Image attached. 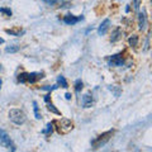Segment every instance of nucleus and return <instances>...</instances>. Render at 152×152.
I'll return each mask as SVG.
<instances>
[{"instance_id":"17","label":"nucleus","mask_w":152,"mask_h":152,"mask_svg":"<svg viewBox=\"0 0 152 152\" xmlns=\"http://www.w3.org/2000/svg\"><path fill=\"white\" fill-rule=\"evenodd\" d=\"M52 131H53V124H52V123H48L45 129L42 131V133H43V134H51Z\"/></svg>"},{"instance_id":"13","label":"nucleus","mask_w":152,"mask_h":152,"mask_svg":"<svg viewBox=\"0 0 152 152\" xmlns=\"http://www.w3.org/2000/svg\"><path fill=\"white\" fill-rule=\"evenodd\" d=\"M128 43H129L131 47H136L138 45V36H132L129 39H128Z\"/></svg>"},{"instance_id":"25","label":"nucleus","mask_w":152,"mask_h":152,"mask_svg":"<svg viewBox=\"0 0 152 152\" xmlns=\"http://www.w3.org/2000/svg\"><path fill=\"white\" fill-rule=\"evenodd\" d=\"M42 89H43V90H47V91H52V90H55V89H57V85H53V86H43V88H42Z\"/></svg>"},{"instance_id":"7","label":"nucleus","mask_w":152,"mask_h":152,"mask_svg":"<svg viewBox=\"0 0 152 152\" xmlns=\"http://www.w3.org/2000/svg\"><path fill=\"white\" fill-rule=\"evenodd\" d=\"M81 104H83V107L84 108H91L94 105V99H93V95L90 94V93H86L83 96L81 99Z\"/></svg>"},{"instance_id":"5","label":"nucleus","mask_w":152,"mask_h":152,"mask_svg":"<svg viewBox=\"0 0 152 152\" xmlns=\"http://www.w3.org/2000/svg\"><path fill=\"white\" fill-rule=\"evenodd\" d=\"M122 65H123L122 53L113 55L110 58H109V66H113V67H118V66H122Z\"/></svg>"},{"instance_id":"19","label":"nucleus","mask_w":152,"mask_h":152,"mask_svg":"<svg viewBox=\"0 0 152 152\" xmlns=\"http://www.w3.org/2000/svg\"><path fill=\"white\" fill-rule=\"evenodd\" d=\"M18 81H19V83H22V84L27 83V72L19 74V75H18Z\"/></svg>"},{"instance_id":"2","label":"nucleus","mask_w":152,"mask_h":152,"mask_svg":"<svg viewBox=\"0 0 152 152\" xmlns=\"http://www.w3.org/2000/svg\"><path fill=\"white\" fill-rule=\"evenodd\" d=\"M113 133H114V131H108L105 133H103V134H100L99 137H96L95 140H93L91 141L93 148H99V147L104 146L109 140H110V137L113 136Z\"/></svg>"},{"instance_id":"4","label":"nucleus","mask_w":152,"mask_h":152,"mask_svg":"<svg viewBox=\"0 0 152 152\" xmlns=\"http://www.w3.org/2000/svg\"><path fill=\"white\" fill-rule=\"evenodd\" d=\"M57 131H58V133H62V134H65V133H69L71 129H72V122H71L70 119H61L60 122H57Z\"/></svg>"},{"instance_id":"10","label":"nucleus","mask_w":152,"mask_h":152,"mask_svg":"<svg viewBox=\"0 0 152 152\" xmlns=\"http://www.w3.org/2000/svg\"><path fill=\"white\" fill-rule=\"evenodd\" d=\"M109 26H110V20L109 19H105L102 24H100V27H99V29H98V33H99V36H104V34H107V32H108V29H109Z\"/></svg>"},{"instance_id":"9","label":"nucleus","mask_w":152,"mask_h":152,"mask_svg":"<svg viewBox=\"0 0 152 152\" xmlns=\"http://www.w3.org/2000/svg\"><path fill=\"white\" fill-rule=\"evenodd\" d=\"M43 77V74H38V72H31V74H27V83H31V84H34L37 83L39 79Z\"/></svg>"},{"instance_id":"3","label":"nucleus","mask_w":152,"mask_h":152,"mask_svg":"<svg viewBox=\"0 0 152 152\" xmlns=\"http://www.w3.org/2000/svg\"><path fill=\"white\" fill-rule=\"evenodd\" d=\"M0 146L5 147L7 150H12V151H15V145L13 143V141L10 140V137H9V134L3 131L1 128H0Z\"/></svg>"},{"instance_id":"20","label":"nucleus","mask_w":152,"mask_h":152,"mask_svg":"<svg viewBox=\"0 0 152 152\" xmlns=\"http://www.w3.org/2000/svg\"><path fill=\"white\" fill-rule=\"evenodd\" d=\"M47 108H48V110H51L52 113H55V114H57V115H60V110H58V109H56L55 108V105H53V104H51V103H48V105H47Z\"/></svg>"},{"instance_id":"1","label":"nucleus","mask_w":152,"mask_h":152,"mask_svg":"<svg viewBox=\"0 0 152 152\" xmlns=\"http://www.w3.org/2000/svg\"><path fill=\"white\" fill-rule=\"evenodd\" d=\"M9 119H10L14 124L22 126L27 122V115L20 109H10V112H9Z\"/></svg>"},{"instance_id":"23","label":"nucleus","mask_w":152,"mask_h":152,"mask_svg":"<svg viewBox=\"0 0 152 152\" xmlns=\"http://www.w3.org/2000/svg\"><path fill=\"white\" fill-rule=\"evenodd\" d=\"M133 5H134V9L138 10L140 9V5H141V0H133Z\"/></svg>"},{"instance_id":"29","label":"nucleus","mask_w":152,"mask_h":152,"mask_svg":"<svg viewBox=\"0 0 152 152\" xmlns=\"http://www.w3.org/2000/svg\"><path fill=\"white\" fill-rule=\"evenodd\" d=\"M0 70H1V66H0Z\"/></svg>"},{"instance_id":"12","label":"nucleus","mask_w":152,"mask_h":152,"mask_svg":"<svg viewBox=\"0 0 152 152\" xmlns=\"http://www.w3.org/2000/svg\"><path fill=\"white\" fill-rule=\"evenodd\" d=\"M108 89L110 90V91L114 94V96L115 98H118L121 95V93H122V90H121V88L119 86H115V85H110V86H108Z\"/></svg>"},{"instance_id":"16","label":"nucleus","mask_w":152,"mask_h":152,"mask_svg":"<svg viewBox=\"0 0 152 152\" xmlns=\"http://www.w3.org/2000/svg\"><path fill=\"white\" fill-rule=\"evenodd\" d=\"M19 51V46L14 45V46H9L5 48V52L7 53H14V52H18Z\"/></svg>"},{"instance_id":"22","label":"nucleus","mask_w":152,"mask_h":152,"mask_svg":"<svg viewBox=\"0 0 152 152\" xmlns=\"http://www.w3.org/2000/svg\"><path fill=\"white\" fill-rule=\"evenodd\" d=\"M33 109H34V114H36V118L37 119H41V114L38 112V105L36 102H33Z\"/></svg>"},{"instance_id":"21","label":"nucleus","mask_w":152,"mask_h":152,"mask_svg":"<svg viewBox=\"0 0 152 152\" xmlns=\"http://www.w3.org/2000/svg\"><path fill=\"white\" fill-rule=\"evenodd\" d=\"M0 13L1 14H5L7 17H12V10L8 8H0Z\"/></svg>"},{"instance_id":"14","label":"nucleus","mask_w":152,"mask_h":152,"mask_svg":"<svg viewBox=\"0 0 152 152\" xmlns=\"http://www.w3.org/2000/svg\"><path fill=\"white\" fill-rule=\"evenodd\" d=\"M83 88H84V84H83L81 80H80V79L76 80V81H75V91L76 93H80L83 90Z\"/></svg>"},{"instance_id":"8","label":"nucleus","mask_w":152,"mask_h":152,"mask_svg":"<svg viewBox=\"0 0 152 152\" xmlns=\"http://www.w3.org/2000/svg\"><path fill=\"white\" fill-rule=\"evenodd\" d=\"M147 27V17H146V13L142 10L138 14V28L141 31H145Z\"/></svg>"},{"instance_id":"26","label":"nucleus","mask_w":152,"mask_h":152,"mask_svg":"<svg viewBox=\"0 0 152 152\" xmlns=\"http://www.w3.org/2000/svg\"><path fill=\"white\" fill-rule=\"evenodd\" d=\"M65 98H66V99H67V100H70V99H71V94H69V93H67V94H66V95H65Z\"/></svg>"},{"instance_id":"27","label":"nucleus","mask_w":152,"mask_h":152,"mask_svg":"<svg viewBox=\"0 0 152 152\" xmlns=\"http://www.w3.org/2000/svg\"><path fill=\"white\" fill-rule=\"evenodd\" d=\"M45 100H46L47 103L50 102V95H46V96H45Z\"/></svg>"},{"instance_id":"18","label":"nucleus","mask_w":152,"mask_h":152,"mask_svg":"<svg viewBox=\"0 0 152 152\" xmlns=\"http://www.w3.org/2000/svg\"><path fill=\"white\" fill-rule=\"evenodd\" d=\"M7 33H8V34H12V36H17V37H19L20 34H23V33H24V31H14V29H7Z\"/></svg>"},{"instance_id":"24","label":"nucleus","mask_w":152,"mask_h":152,"mask_svg":"<svg viewBox=\"0 0 152 152\" xmlns=\"http://www.w3.org/2000/svg\"><path fill=\"white\" fill-rule=\"evenodd\" d=\"M43 3H46L47 5H55V4L57 3V0H42Z\"/></svg>"},{"instance_id":"6","label":"nucleus","mask_w":152,"mask_h":152,"mask_svg":"<svg viewBox=\"0 0 152 152\" xmlns=\"http://www.w3.org/2000/svg\"><path fill=\"white\" fill-rule=\"evenodd\" d=\"M83 19H84L83 15L81 17H75V15H71V14H67V15L64 17V23L65 24H69V26H74L77 22L83 20Z\"/></svg>"},{"instance_id":"15","label":"nucleus","mask_w":152,"mask_h":152,"mask_svg":"<svg viewBox=\"0 0 152 152\" xmlns=\"http://www.w3.org/2000/svg\"><path fill=\"white\" fill-rule=\"evenodd\" d=\"M57 83H58V85H61L62 88H67V81H66V79L62 75H60L58 77H57Z\"/></svg>"},{"instance_id":"28","label":"nucleus","mask_w":152,"mask_h":152,"mask_svg":"<svg viewBox=\"0 0 152 152\" xmlns=\"http://www.w3.org/2000/svg\"><path fill=\"white\" fill-rule=\"evenodd\" d=\"M0 43H4V39H3V38H0Z\"/></svg>"},{"instance_id":"11","label":"nucleus","mask_w":152,"mask_h":152,"mask_svg":"<svg viewBox=\"0 0 152 152\" xmlns=\"http://www.w3.org/2000/svg\"><path fill=\"white\" fill-rule=\"evenodd\" d=\"M121 37H122V29L119 27L115 28V29L113 31L112 33V37H110V42H117L118 39H121Z\"/></svg>"}]
</instances>
